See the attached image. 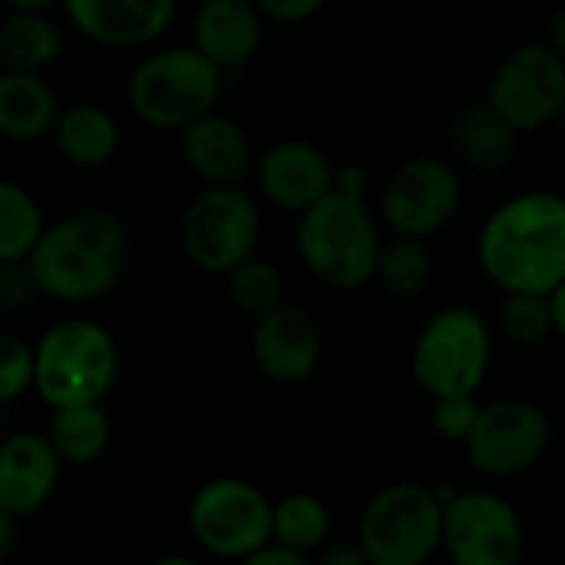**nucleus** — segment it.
<instances>
[{
    "instance_id": "58836bf2",
    "label": "nucleus",
    "mask_w": 565,
    "mask_h": 565,
    "mask_svg": "<svg viewBox=\"0 0 565 565\" xmlns=\"http://www.w3.org/2000/svg\"><path fill=\"white\" fill-rule=\"evenodd\" d=\"M8 11H41L47 14L51 8H64V0H0Z\"/></svg>"
},
{
    "instance_id": "7c9ffc66",
    "label": "nucleus",
    "mask_w": 565,
    "mask_h": 565,
    "mask_svg": "<svg viewBox=\"0 0 565 565\" xmlns=\"http://www.w3.org/2000/svg\"><path fill=\"white\" fill-rule=\"evenodd\" d=\"M479 409H482L479 396H449V399H433L429 419H433V429L439 439L466 446V439L479 419Z\"/></svg>"
},
{
    "instance_id": "6e6552de",
    "label": "nucleus",
    "mask_w": 565,
    "mask_h": 565,
    "mask_svg": "<svg viewBox=\"0 0 565 565\" xmlns=\"http://www.w3.org/2000/svg\"><path fill=\"white\" fill-rule=\"evenodd\" d=\"M263 210L243 186H203L180 216V246L186 259L213 276H230L256 256Z\"/></svg>"
},
{
    "instance_id": "72a5a7b5",
    "label": "nucleus",
    "mask_w": 565,
    "mask_h": 565,
    "mask_svg": "<svg viewBox=\"0 0 565 565\" xmlns=\"http://www.w3.org/2000/svg\"><path fill=\"white\" fill-rule=\"evenodd\" d=\"M313 565H373V558L366 555L360 539H353V542H330V545H323L317 552Z\"/></svg>"
},
{
    "instance_id": "5701e85b",
    "label": "nucleus",
    "mask_w": 565,
    "mask_h": 565,
    "mask_svg": "<svg viewBox=\"0 0 565 565\" xmlns=\"http://www.w3.org/2000/svg\"><path fill=\"white\" fill-rule=\"evenodd\" d=\"M67 51L64 28L41 11H8L0 21V71L44 74Z\"/></svg>"
},
{
    "instance_id": "412c9836",
    "label": "nucleus",
    "mask_w": 565,
    "mask_h": 565,
    "mask_svg": "<svg viewBox=\"0 0 565 565\" xmlns=\"http://www.w3.org/2000/svg\"><path fill=\"white\" fill-rule=\"evenodd\" d=\"M61 97L44 74L0 71V137L11 143H41L54 137Z\"/></svg>"
},
{
    "instance_id": "9d476101",
    "label": "nucleus",
    "mask_w": 565,
    "mask_h": 565,
    "mask_svg": "<svg viewBox=\"0 0 565 565\" xmlns=\"http://www.w3.org/2000/svg\"><path fill=\"white\" fill-rule=\"evenodd\" d=\"M486 100L519 137L545 130L565 110V61L548 41H522L495 64Z\"/></svg>"
},
{
    "instance_id": "4be33fe9",
    "label": "nucleus",
    "mask_w": 565,
    "mask_h": 565,
    "mask_svg": "<svg viewBox=\"0 0 565 565\" xmlns=\"http://www.w3.org/2000/svg\"><path fill=\"white\" fill-rule=\"evenodd\" d=\"M54 150L64 163L77 170H100L120 153V120L110 107L94 100H77L61 110L54 127Z\"/></svg>"
},
{
    "instance_id": "c9c22d12",
    "label": "nucleus",
    "mask_w": 565,
    "mask_h": 565,
    "mask_svg": "<svg viewBox=\"0 0 565 565\" xmlns=\"http://www.w3.org/2000/svg\"><path fill=\"white\" fill-rule=\"evenodd\" d=\"M337 190L350 193V196H363L370 200V170L360 163H343L337 167Z\"/></svg>"
},
{
    "instance_id": "f03ea898",
    "label": "nucleus",
    "mask_w": 565,
    "mask_h": 565,
    "mask_svg": "<svg viewBox=\"0 0 565 565\" xmlns=\"http://www.w3.org/2000/svg\"><path fill=\"white\" fill-rule=\"evenodd\" d=\"M130 249V226L120 213L107 206H81L47 223L28 263L44 297L84 307L120 287Z\"/></svg>"
},
{
    "instance_id": "4468645a",
    "label": "nucleus",
    "mask_w": 565,
    "mask_h": 565,
    "mask_svg": "<svg viewBox=\"0 0 565 565\" xmlns=\"http://www.w3.org/2000/svg\"><path fill=\"white\" fill-rule=\"evenodd\" d=\"M249 356L263 380L276 386H303L323 363L320 320L300 303H279L253 320Z\"/></svg>"
},
{
    "instance_id": "a878e982",
    "label": "nucleus",
    "mask_w": 565,
    "mask_h": 565,
    "mask_svg": "<svg viewBox=\"0 0 565 565\" xmlns=\"http://www.w3.org/2000/svg\"><path fill=\"white\" fill-rule=\"evenodd\" d=\"M47 230L38 196L18 183L0 177V263H24Z\"/></svg>"
},
{
    "instance_id": "a211bd4d",
    "label": "nucleus",
    "mask_w": 565,
    "mask_h": 565,
    "mask_svg": "<svg viewBox=\"0 0 565 565\" xmlns=\"http://www.w3.org/2000/svg\"><path fill=\"white\" fill-rule=\"evenodd\" d=\"M266 38V18L253 0H200L190 18V47L223 74L249 64Z\"/></svg>"
},
{
    "instance_id": "2f4dec72",
    "label": "nucleus",
    "mask_w": 565,
    "mask_h": 565,
    "mask_svg": "<svg viewBox=\"0 0 565 565\" xmlns=\"http://www.w3.org/2000/svg\"><path fill=\"white\" fill-rule=\"evenodd\" d=\"M41 294L31 263H0V313H24Z\"/></svg>"
},
{
    "instance_id": "f8f14e48",
    "label": "nucleus",
    "mask_w": 565,
    "mask_h": 565,
    "mask_svg": "<svg viewBox=\"0 0 565 565\" xmlns=\"http://www.w3.org/2000/svg\"><path fill=\"white\" fill-rule=\"evenodd\" d=\"M443 552L449 565H519L525 525L512 499L492 489H466L443 505Z\"/></svg>"
},
{
    "instance_id": "2eb2a0df",
    "label": "nucleus",
    "mask_w": 565,
    "mask_h": 565,
    "mask_svg": "<svg viewBox=\"0 0 565 565\" xmlns=\"http://www.w3.org/2000/svg\"><path fill=\"white\" fill-rule=\"evenodd\" d=\"M256 190L269 206L303 216L337 190V163L313 140H276L256 157Z\"/></svg>"
},
{
    "instance_id": "dca6fc26",
    "label": "nucleus",
    "mask_w": 565,
    "mask_h": 565,
    "mask_svg": "<svg viewBox=\"0 0 565 565\" xmlns=\"http://www.w3.org/2000/svg\"><path fill=\"white\" fill-rule=\"evenodd\" d=\"M180 0H64L74 31L107 51L157 44L177 21Z\"/></svg>"
},
{
    "instance_id": "6ab92c4d",
    "label": "nucleus",
    "mask_w": 565,
    "mask_h": 565,
    "mask_svg": "<svg viewBox=\"0 0 565 565\" xmlns=\"http://www.w3.org/2000/svg\"><path fill=\"white\" fill-rule=\"evenodd\" d=\"M177 137L183 167L203 186H239L253 167V147L243 124L223 110L200 117Z\"/></svg>"
},
{
    "instance_id": "39448f33",
    "label": "nucleus",
    "mask_w": 565,
    "mask_h": 565,
    "mask_svg": "<svg viewBox=\"0 0 565 565\" xmlns=\"http://www.w3.org/2000/svg\"><path fill=\"white\" fill-rule=\"evenodd\" d=\"M223 94V71L196 47L173 44L143 54L127 74L130 114L163 134H183L200 117L213 114Z\"/></svg>"
},
{
    "instance_id": "4c0bfd02",
    "label": "nucleus",
    "mask_w": 565,
    "mask_h": 565,
    "mask_svg": "<svg viewBox=\"0 0 565 565\" xmlns=\"http://www.w3.org/2000/svg\"><path fill=\"white\" fill-rule=\"evenodd\" d=\"M18 535H21V519H18V515H11L8 509H0V558L14 552Z\"/></svg>"
},
{
    "instance_id": "20e7f679",
    "label": "nucleus",
    "mask_w": 565,
    "mask_h": 565,
    "mask_svg": "<svg viewBox=\"0 0 565 565\" xmlns=\"http://www.w3.org/2000/svg\"><path fill=\"white\" fill-rule=\"evenodd\" d=\"M117 380V337L90 317H64L34 343V393L51 409L104 403Z\"/></svg>"
},
{
    "instance_id": "393cba45",
    "label": "nucleus",
    "mask_w": 565,
    "mask_h": 565,
    "mask_svg": "<svg viewBox=\"0 0 565 565\" xmlns=\"http://www.w3.org/2000/svg\"><path fill=\"white\" fill-rule=\"evenodd\" d=\"M333 512L317 492H287L273 499V542L300 555H317L330 545Z\"/></svg>"
},
{
    "instance_id": "c756f323",
    "label": "nucleus",
    "mask_w": 565,
    "mask_h": 565,
    "mask_svg": "<svg viewBox=\"0 0 565 565\" xmlns=\"http://www.w3.org/2000/svg\"><path fill=\"white\" fill-rule=\"evenodd\" d=\"M28 390H34V347L11 330H0V406L21 399Z\"/></svg>"
},
{
    "instance_id": "c85d7f7f",
    "label": "nucleus",
    "mask_w": 565,
    "mask_h": 565,
    "mask_svg": "<svg viewBox=\"0 0 565 565\" xmlns=\"http://www.w3.org/2000/svg\"><path fill=\"white\" fill-rule=\"evenodd\" d=\"M499 327L519 350H535L555 333L552 300L535 294H509L499 307Z\"/></svg>"
},
{
    "instance_id": "7ed1b4c3",
    "label": "nucleus",
    "mask_w": 565,
    "mask_h": 565,
    "mask_svg": "<svg viewBox=\"0 0 565 565\" xmlns=\"http://www.w3.org/2000/svg\"><path fill=\"white\" fill-rule=\"evenodd\" d=\"M297 253L310 276L333 290H360L376 279L383 236L370 200L333 190L297 216Z\"/></svg>"
},
{
    "instance_id": "79ce46f5",
    "label": "nucleus",
    "mask_w": 565,
    "mask_h": 565,
    "mask_svg": "<svg viewBox=\"0 0 565 565\" xmlns=\"http://www.w3.org/2000/svg\"><path fill=\"white\" fill-rule=\"evenodd\" d=\"M558 127H562V137H565V110H562V117H558Z\"/></svg>"
},
{
    "instance_id": "e433bc0d",
    "label": "nucleus",
    "mask_w": 565,
    "mask_h": 565,
    "mask_svg": "<svg viewBox=\"0 0 565 565\" xmlns=\"http://www.w3.org/2000/svg\"><path fill=\"white\" fill-rule=\"evenodd\" d=\"M545 41H548V47L565 61V0H562V4H558V8L552 11V18H548Z\"/></svg>"
},
{
    "instance_id": "aec40b11",
    "label": "nucleus",
    "mask_w": 565,
    "mask_h": 565,
    "mask_svg": "<svg viewBox=\"0 0 565 565\" xmlns=\"http://www.w3.org/2000/svg\"><path fill=\"white\" fill-rule=\"evenodd\" d=\"M519 134L489 107V100L462 104L449 120V150L452 157L482 177L509 170L519 157Z\"/></svg>"
},
{
    "instance_id": "a19ab883",
    "label": "nucleus",
    "mask_w": 565,
    "mask_h": 565,
    "mask_svg": "<svg viewBox=\"0 0 565 565\" xmlns=\"http://www.w3.org/2000/svg\"><path fill=\"white\" fill-rule=\"evenodd\" d=\"M150 565H203V562H196L193 555H180V552H170V555H160V558H153Z\"/></svg>"
},
{
    "instance_id": "423d86ee",
    "label": "nucleus",
    "mask_w": 565,
    "mask_h": 565,
    "mask_svg": "<svg viewBox=\"0 0 565 565\" xmlns=\"http://www.w3.org/2000/svg\"><path fill=\"white\" fill-rule=\"evenodd\" d=\"M492 366V327L472 307H443L419 330L409 356L416 386L433 399L479 396Z\"/></svg>"
},
{
    "instance_id": "ddd939ff",
    "label": "nucleus",
    "mask_w": 565,
    "mask_h": 565,
    "mask_svg": "<svg viewBox=\"0 0 565 565\" xmlns=\"http://www.w3.org/2000/svg\"><path fill=\"white\" fill-rule=\"evenodd\" d=\"M462 206V177L452 160L413 157L399 163L380 190V216L393 236L429 239L452 223Z\"/></svg>"
},
{
    "instance_id": "f3484780",
    "label": "nucleus",
    "mask_w": 565,
    "mask_h": 565,
    "mask_svg": "<svg viewBox=\"0 0 565 565\" xmlns=\"http://www.w3.org/2000/svg\"><path fill=\"white\" fill-rule=\"evenodd\" d=\"M64 462L54 452L44 429H18L0 439V509L18 519L41 512L64 476Z\"/></svg>"
},
{
    "instance_id": "ea45409f",
    "label": "nucleus",
    "mask_w": 565,
    "mask_h": 565,
    "mask_svg": "<svg viewBox=\"0 0 565 565\" xmlns=\"http://www.w3.org/2000/svg\"><path fill=\"white\" fill-rule=\"evenodd\" d=\"M552 300V317H555V333L565 340V282L548 297Z\"/></svg>"
},
{
    "instance_id": "f704fd0d",
    "label": "nucleus",
    "mask_w": 565,
    "mask_h": 565,
    "mask_svg": "<svg viewBox=\"0 0 565 565\" xmlns=\"http://www.w3.org/2000/svg\"><path fill=\"white\" fill-rule=\"evenodd\" d=\"M239 565H313V558H310V555H300V552H294V548H282V545H276V542H269L266 548L253 552V555L243 558Z\"/></svg>"
},
{
    "instance_id": "cd10ccee",
    "label": "nucleus",
    "mask_w": 565,
    "mask_h": 565,
    "mask_svg": "<svg viewBox=\"0 0 565 565\" xmlns=\"http://www.w3.org/2000/svg\"><path fill=\"white\" fill-rule=\"evenodd\" d=\"M226 297L239 313H246L253 320L276 310L279 303H287L282 300V276H279L276 263H269L263 256L239 263L226 276Z\"/></svg>"
},
{
    "instance_id": "b1692460",
    "label": "nucleus",
    "mask_w": 565,
    "mask_h": 565,
    "mask_svg": "<svg viewBox=\"0 0 565 565\" xmlns=\"http://www.w3.org/2000/svg\"><path fill=\"white\" fill-rule=\"evenodd\" d=\"M44 436L51 439L54 452L64 466H94L107 456L114 443V419L104 409V403H84V406H61L51 409Z\"/></svg>"
},
{
    "instance_id": "9b49d317",
    "label": "nucleus",
    "mask_w": 565,
    "mask_h": 565,
    "mask_svg": "<svg viewBox=\"0 0 565 565\" xmlns=\"http://www.w3.org/2000/svg\"><path fill=\"white\" fill-rule=\"evenodd\" d=\"M552 443V419L535 399L505 396L482 403L466 439L469 466L486 479H512L529 472Z\"/></svg>"
},
{
    "instance_id": "0eeeda50",
    "label": "nucleus",
    "mask_w": 565,
    "mask_h": 565,
    "mask_svg": "<svg viewBox=\"0 0 565 565\" xmlns=\"http://www.w3.org/2000/svg\"><path fill=\"white\" fill-rule=\"evenodd\" d=\"M356 539L373 565H429L443 552V502L436 486L413 479L383 486L366 502Z\"/></svg>"
},
{
    "instance_id": "f257e3e1",
    "label": "nucleus",
    "mask_w": 565,
    "mask_h": 565,
    "mask_svg": "<svg viewBox=\"0 0 565 565\" xmlns=\"http://www.w3.org/2000/svg\"><path fill=\"white\" fill-rule=\"evenodd\" d=\"M479 266L492 287L552 297L565 282V196L525 190L502 200L479 230Z\"/></svg>"
},
{
    "instance_id": "473e14b6",
    "label": "nucleus",
    "mask_w": 565,
    "mask_h": 565,
    "mask_svg": "<svg viewBox=\"0 0 565 565\" xmlns=\"http://www.w3.org/2000/svg\"><path fill=\"white\" fill-rule=\"evenodd\" d=\"M259 8V14L266 18V24H279V28H297L313 21L330 0H253Z\"/></svg>"
},
{
    "instance_id": "bb28decb",
    "label": "nucleus",
    "mask_w": 565,
    "mask_h": 565,
    "mask_svg": "<svg viewBox=\"0 0 565 565\" xmlns=\"http://www.w3.org/2000/svg\"><path fill=\"white\" fill-rule=\"evenodd\" d=\"M433 269H436V259H433L429 239L393 236L383 243L376 282L396 300H416L429 290Z\"/></svg>"
},
{
    "instance_id": "1a4fd4ad",
    "label": "nucleus",
    "mask_w": 565,
    "mask_h": 565,
    "mask_svg": "<svg viewBox=\"0 0 565 565\" xmlns=\"http://www.w3.org/2000/svg\"><path fill=\"white\" fill-rule=\"evenodd\" d=\"M186 529L206 555L243 562L273 542V499L243 476L206 479L190 495Z\"/></svg>"
}]
</instances>
